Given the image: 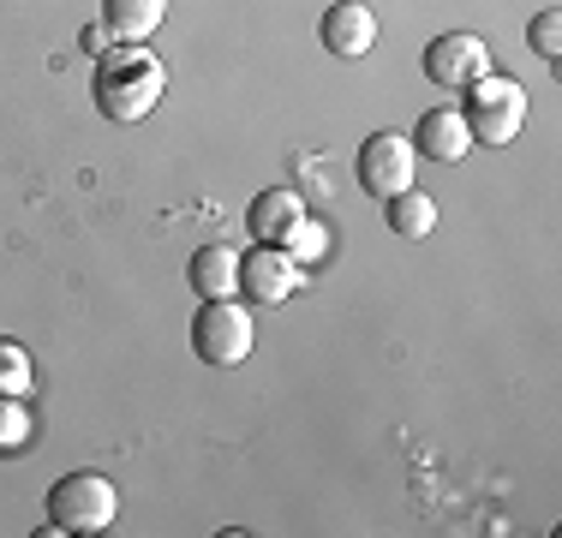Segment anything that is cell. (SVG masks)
<instances>
[{
    "label": "cell",
    "instance_id": "1",
    "mask_svg": "<svg viewBox=\"0 0 562 538\" xmlns=\"http://www.w3.org/2000/svg\"><path fill=\"white\" fill-rule=\"evenodd\" d=\"M162 90H168V66L144 43H114L97 60V108L114 120V126L150 120L156 102H162Z\"/></svg>",
    "mask_w": 562,
    "mask_h": 538
},
{
    "label": "cell",
    "instance_id": "2",
    "mask_svg": "<svg viewBox=\"0 0 562 538\" xmlns=\"http://www.w3.org/2000/svg\"><path fill=\"white\" fill-rule=\"evenodd\" d=\"M461 120L473 132V144H515L527 132V90L503 72H485L467 85V102H461Z\"/></svg>",
    "mask_w": 562,
    "mask_h": 538
},
{
    "label": "cell",
    "instance_id": "3",
    "mask_svg": "<svg viewBox=\"0 0 562 538\" xmlns=\"http://www.w3.org/2000/svg\"><path fill=\"white\" fill-rule=\"evenodd\" d=\"M120 515V491L109 473H97V467H78V473H66L55 491H48V520H55V533H109Z\"/></svg>",
    "mask_w": 562,
    "mask_h": 538
},
{
    "label": "cell",
    "instance_id": "4",
    "mask_svg": "<svg viewBox=\"0 0 562 538\" xmlns=\"http://www.w3.org/2000/svg\"><path fill=\"white\" fill-rule=\"evenodd\" d=\"M258 329H251V312L239 300H204L192 317V354L204 366H239L251 354Z\"/></svg>",
    "mask_w": 562,
    "mask_h": 538
},
{
    "label": "cell",
    "instance_id": "5",
    "mask_svg": "<svg viewBox=\"0 0 562 538\" xmlns=\"http://www.w3.org/2000/svg\"><path fill=\"white\" fill-rule=\"evenodd\" d=\"M413 161H419V150H413V138H401V132H371L366 144H359V186H366L371 198H395L413 186Z\"/></svg>",
    "mask_w": 562,
    "mask_h": 538
},
{
    "label": "cell",
    "instance_id": "6",
    "mask_svg": "<svg viewBox=\"0 0 562 538\" xmlns=\"http://www.w3.org/2000/svg\"><path fill=\"white\" fill-rule=\"evenodd\" d=\"M305 288V264L288 258V246H251L239 258V293L251 305H281L288 293Z\"/></svg>",
    "mask_w": 562,
    "mask_h": 538
},
{
    "label": "cell",
    "instance_id": "7",
    "mask_svg": "<svg viewBox=\"0 0 562 538\" xmlns=\"http://www.w3.org/2000/svg\"><path fill=\"white\" fill-rule=\"evenodd\" d=\"M485 72H491V48H485V36H473V31H449L425 48V78L443 85V90H467Z\"/></svg>",
    "mask_w": 562,
    "mask_h": 538
},
{
    "label": "cell",
    "instance_id": "8",
    "mask_svg": "<svg viewBox=\"0 0 562 538\" xmlns=\"http://www.w3.org/2000/svg\"><path fill=\"white\" fill-rule=\"evenodd\" d=\"M317 36H324L329 54L359 60V54L378 48V12H371L366 0H336V7L324 12V24H317Z\"/></svg>",
    "mask_w": 562,
    "mask_h": 538
},
{
    "label": "cell",
    "instance_id": "9",
    "mask_svg": "<svg viewBox=\"0 0 562 538\" xmlns=\"http://www.w3.org/2000/svg\"><path fill=\"white\" fill-rule=\"evenodd\" d=\"M305 215V198L288 192V186H276V192H258L246 210V234L258 239V246H288V234L300 227Z\"/></svg>",
    "mask_w": 562,
    "mask_h": 538
},
{
    "label": "cell",
    "instance_id": "10",
    "mask_svg": "<svg viewBox=\"0 0 562 538\" xmlns=\"http://www.w3.org/2000/svg\"><path fill=\"white\" fill-rule=\"evenodd\" d=\"M413 150L431 161H461L473 150V132H467L461 108H425L419 126H413Z\"/></svg>",
    "mask_w": 562,
    "mask_h": 538
},
{
    "label": "cell",
    "instance_id": "11",
    "mask_svg": "<svg viewBox=\"0 0 562 538\" xmlns=\"http://www.w3.org/2000/svg\"><path fill=\"white\" fill-rule=\"evenodd\" d=\"M186 281H192L198 300H234V293H239V251L222 246V239L198 246L192 264H186Z\"/></svg>",
    "mask_w": 562,
    "mask_h": 538
},
{
    "label": "cell",
    "instance_id": "12",
    "mask_svg": "<svg viewBox=\"0 0 562 538\" xmlns=\"http://www.w3.org/2000/svg\"><path fill=\"white\" fill-rule=\"evenodd\" d=\"M168 19V0H102V24L114 31V43H150Z\"/></svg>",
    "mask_w": 562,
    "mask_h": 538
},
{
    "label": "cell",
    "instance_id": "13",
    "mask_svg": "<svg viewBox=\"0 0 562 538\" xmlns=\"http://www.w3.org/2000/svg\"><path fill=\"white\" fill-rule=\"evenodd\" d=\"M383 222H390V234L395 239H431V227H437V198L431 192H395V198H383Z\"/></svg>",
    "mask_w": 562,
    "mask_h": 538
},
{
    "label": "cell",
    "instance_id": "14",
    "mask_svg": "<svg viewBox=\"0 0 562 538\" xmlns=\"http://www.w3.org/2000/svg\"><path fill=\"white\" fill-rule=\"evenodd\" d=\"M329 239H336V234H329L317 215H300V227L288 234V258H293V264H317V258L329 251Z\"/></svg>",
    "mask_w": 562,
    "mask_h": 538
},
{
    "label": "cell",
    "instance_id": "15",
    "mask_svg": "<svg viewBox=\"0 0 562 538\" xmlns=\"http://www.w3.org/2000/svg\"><path fill=\"white\" fill-rule=\"evenodd\" d=\"M31 449V413L19 407V395H0V455Z\"/></svg>",
    "mask_w": 562,
    "mask_h": 538
},
{
    "label": "cell",
    "instance_id": "16",
    "mask_svg": "<svg viewBox=\"0 0 562 538\" xmlns=\"http://www.w3.org/2000/svg\"><path fill=\"white\" fill-rule=\"evenodd\" d=\"M527 43L539 60H557L562 54V7H544V12H532V24H527Z\"/></svg>",
    "mask_w": 562,
    "mask_h": 538
},
{
    "label": "cell",
    "instance_id": "17",
    "mask_svg": "<svg viewBox=\"0 0 562 538\" xmlns=\"http://www.w3.org/2000/svg\"><path fill=\"white\" fill-rule=\"evenodd\" d=\"M24 389H31V354L0 341V395H24Z\"/></svg>",
    "mask_w": 562,
    "mask_h": 538
},
{
    "label": "cell",
    "instance_id": "18",
    "mask_svg": "<svg viewBox=\"0 0 562 538\" xmlns=\"http://www.w3.org/2000/svg\"><path fill=\"white\" fill-rule=\"evenodd\" d=\"M78 43H85L90 60H102V54L114 48V31H109V24H85V36H78Z\"/></svg>",
    "mask_w": 562,
    "mask_h": 538
}]
</instances>
